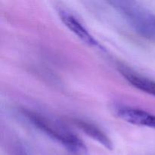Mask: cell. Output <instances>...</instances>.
Here are the masks:
<instances>
[{"instance_id": "1", "label": "cell", "mask_w": 155, "mask_h": 155, "mask_svg": "<svg viewBox=\"0 0 155 155\" xmlns=\"http://www.w3.org/2000/svg\"><path fill=\"white\" fill-rule=\"evenodd\" d=\"M23 114L37 130L55 141L74 155H88L86 144L62 123L37 112L24 110Z\"/></svg>"}, {"instance_id": "3", "label": "cell", "mask_w": 155, "mask_h": 155, "mask_svg": "<svg viewBox=\"0 0 155 155\" xmlns=\"http://www.w3.org/2000/svg\"><path fill=\"white\" fill-rule=\"evenodd\" d=\"M118 117L129 124L155 129V115L138 107L118 105L115 108Z\"/></svg>"}, {"instance_id": "2", "label": "cell", "mask_w": 155, "mask_h": 155, "mask_svg": "<svg viewBox=\"0 0 155 155\" xmlns=\"http://www.w3.org/2000/svg\"><path fill=\"white\" fill-rule=\"evenodd\" d=\"M112 5L125 18L139 34L144 37H155V17L137 2L130 1H110Z\"/></svg>"}, {"instance_id": "5", "label": "cell", "mask_w": 155, "mask_h": 155, "mask_svg": "<svg viewBox=\"0 0 155 155\" xmlns=\"http://www.w3.org/2000/svg\"><path fill=\"white\" fill-rule=\"evenodd\" d=\"M74 124L77 126V128L80 129L86 136H89V138H92L93 140L98 142L100 145L104 146L107 150L114 149L113 142H111L110 138L96 125L89 121L80 119L75 120Z\"/></svg>"}, {"instance_id": "6", "label": "cell", "mask_w": 155, "mask_h": 155, "mask_svg": "<svg viewBox=\"0 0 155 155\" xmlns=\"http://www.w3.org/2000/svg\"><path fill=\"white\" fill-rule=\"evenodd\" d=\"M120 74L132 86L141 92L155 97V81L154 80L127 68L121 69Z\"/></svg>"}, {"instance_id": "4", "label": "cell", "mask_w": 155, "mask_h": 155, "mask_svg": "<svg viewBox=\"0 0 155 155\" xmlns=\"http://www.w3.org/2000/svg\"><path fill=\"white\" fill-rule=\"evenodd\" d=\"M59 18L63 24L74 33L80 40L90 47L104 50V47L95 39L84 25L75 16L65 10H59Z\"/></svg>"}]
</instances>
